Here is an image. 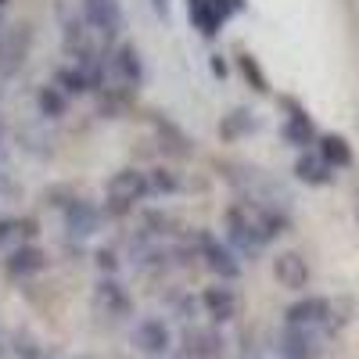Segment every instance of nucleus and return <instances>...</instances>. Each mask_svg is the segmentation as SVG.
Listing matches in <instances>:
<instances>
[{
  "instance_id": "f257e3e1",
  "label": "nucleus",
  "mask_w": 359,
  "mask_h": 359,
  "mask_svg": "<svg viewBox=\"0 0 359 359\" xmlns=\"http://www.w3.org/2000/svg\"><path fill=\"white\" fill-rule=\"evenodd\" d=\"M287 226H291V219L277 205L237 201V205L226 208V245L233 252H241V255H259Z\"/></svg>"
},
{
  "instance_id": "f03ea898",
  "label": "nucleus",
  "mask_w": 359,
  "mask_h": 359,
  "mask_svg": "<svg viewBox=\"0 0 359 359\" xmlns=\"http://www.w3.org/2000/svg\"><path fill=\"white\" fill-rule=\"evenodd\" d=\"M151 194V184H147V172L140 169H118L108 184H104V208L108 216H126L137 201H144Z\"/></svg>"
},
{
  "instance_id": "7ed1b4c3",
  "label": "nucleus",
  "mask_w": 359,
  "mask_h": 359,
  "mask_svg": "<svg viewBox=\"0 0 359 359\" xmlns=\"http://www.w3.org/2000/svg\"><path fill=\"white\" fill-rule=\"evenodd\" d=\"M29 50H33V29L29 25H4L0 29V83L22 72Z\"/></svg>"
},
{
  "instance_id": "20e7f679",
  "label": "nucleus",
  "mask_w": 359,
  "mask_h": 359,
  "mask_svg": "<svg viewBox=\"0 0 359 359\" xmlns=\"http://www.w3.org/2000/svg\"><path fill=\"white\" fill-rule=\"evenodd\" d=\"M79 8H83V22L104 40H115L126 29V15L118 0H79Z\"/></svg>"
},
{
  "instance_id": "39448f33",
  "label": "nucleus",
  "mask_w": 359,
  "mask_h": 359,
  "mask_svg": "<svg viewBox=\"0 0 359 359\" xmlns=\"http://www.w3.org/2000/svg\"><path fill=\"white\" fill-rule=\"evenodd\" d=\"M280 104L287 108V118H284V126H280L284 144L298 147V151H309V144H316V140H320V133H316V126H313L309 111H306L302 104H298V101H291V97H280Z\"/></svg>"
},
{
  "instance_id": "423d86ee",
  "label": "nucleus",
  "mask_w": 359,
  "mask_h": 359,
  "mask_svg": "<svg viewBox=\"0 0 359 359\" xmlns=\"http://www.w3.org/2000/svg\"><path fill=\"white\" fill-rule=\"evenodd\" d=\"M198 245H201V259H205V266L212 269V273H216L223 284H230V280L241 277V262H237V252H233L230 245L216 241L212 233H198Z\"/></svg>"
},
{
  "instance_id": "0eeeda50",
  "label": "nucleus",
  "mask_w": 359,
  "mask_h": 359,
  "mask_svg": "<svg viewBox=\"0 0 359 359\" xmlns=\"http://www.w3.org/2000/svg\"><path fill=\"white\" fill-rule=\"evenodd\" d=\"M280 355L284 359H323V338L313 327H287L280 331Z\"/></svg>"
},
{
  "instance_id": "6e6552de",
  "label": "nucleus",
  "mask_w": 359,
  "mask_h": 359,
  "mask_svg": "<svg viewBox=\"0 0 359 359\" xmlns=\"http://www.w3.org/2000/svg\"><path fill=\"white\" fill-rule=\"evenodd\" d=\"M101 223H104V212L94 201H86V198L69 201V208H65V230H69L72 241H86V237H94L101 230Z\"/></svg>"
},
{
  "instance_id": "1a4fd4ad",
  "label": "nucleus",
  "mask_w": 359,
  "mask_h": 359,
  "mask_svg": "<svg viewBox=\"0 0 359 359\" xmlns=\"http://www.w3.org/2000/svg\"><path fill=\"white\" fill-rule=\"evenodd\" d=\"M327 320H331V298H320V294H309V298H298V302L287 306L284 313V323L287 327H313V331H327Z\"/></svg>"
},
{
  "instance_id": "9d476101",
  "label": "nucleus",
  "mask_w": 359,
  "mask_h": 359,
  "mask_svg": "<svg viewBox=\"0 0 359 359\" xmlns=\"http://www.w3.org/2000/svg\"><path fill=\"white\" fill-rule=\"evenodd\" d=\"M108 69H111V76L123 83L126 90L130 86H140V79H144V57H140L137 43H118L108 54Z\"/></svg>"
},
{
  "instance_id": "9b49d317",
  "label": "nucleus",
  "mask_w": 359,
  "mask_h": 359,
  "mask_svg": "<svg viewBox=\"0 0 359 359\" xmlns=\"http://www.w3.org/2000/svg\"><path fill=\"white\" fill-rule=\"evenodd\" d=\"M201 306L216 323H230L237 313H241V294H237V287H230V284H212V287L201 291Z\"/></svg>"
},
{
  "instance_id": "f8f14e48",
  "label": "nucleus",
  "mask_w": 359,
  "mask_h": 359,
  "mask_svg": "<svg viewBox=\"0 0 359 359\" xmlns=\"http://www.w3.org/2000/svg\"><path fill=\"white\" fill-rule=\"evenodd\" d=\"M94 309H97L101 316L123 320V316H130L133 302H130V294L123 291V284L108 277V280H101V284L94 287Z\"/></svg>"
},
{
  "instance_id": "ddd939ff",
  "label": "nucleus",
  "mask_w": 359,
  "mask_h": 359,
  "mask_svg": "<svg viewBox=\"0 0 359 359\" xmlns=\"http://www.w3.org/2000/svg\"><path fill=\"white\" fill-rule=\"evenodd\" d=\"M43 266H47V252H43L40 245H22V248L8 252L4 273H8L11 280H25V277H36Z\"/></svg>"
},
{
  "instance_id": "4468645a",
  "label": "nucleus",
  "mask_w": 359,
  "mask_h": 359,
  "mask_svg": "<svg viewBox=\"0 0 359 359\" xmlns=\"http://www.w3.org/2000/svg\"><path fill=\"white\" fill-rule=\"evenodd\" d=\"M273 277H277V284L287 287V291H302V287L309 284V262L298 255V252H280V255L273 259Z\"/></svg>"
},
{
  "instance_id": "2eb2a0df",
  "label": "nucleus",
  "mask_w": 359,
  "mask_h": 359,
  "mask_svg": "<svg viewBox=\"0 0 359 359\" xmlns=\"http://www.w3.org/2000/svg\"><path fill=\"white\" fill-rule=\"evenodd\" d=\"M133 345L147 355H165L172 348V334L162 320H140L133 327Z\"/></svg>"
},
{
  "instance_id": "dca6fc26",
  "label": "nucleus",
  "mask_w": 359,
  "mask_h": 359,
  "mask_svg": "<svg viewBox=\"0 0 359 359\" xmlns=\"http://www.w3.org/2000/svg\"><path fill=\"white\" fill-rule=\"evenodd\" d=\"M184 352H187V359H216L223 352V334L216 327H187Z\"/></svg>"
},
{
  "instance_id": "f3484780",
  "label": "nucleus",
  "mask_w": 359,
  "mask_h": 359,
  "mask_svg": "<svg viewBox=\"0 0 359 359\" xmlns=\"http://www.w3.org/2000/svg\"><path fill=\"white\" fill-rule=\"evenodd\" d=\"M259 130H262V118H259L252 108H230V111L219 118V137H223L226 144L245 140V137H252V133H259Z\"/></svg>"
},
{
  "instance_id": "a211bd4d",
  "label": "nucleus",
  "mask_w": 359,
  "mask_h": 359,
  "mask_svg": "<svg viewBox=\"0 0 359 359\" xmlns=\"http://www.w3.org/2000/svg\"><path fill=\"white\" fill-rule=\"evenodd\" d=\"M294 180L309 187H327L334 180V169L320 158V151H302L294 158Z\"/></svg>"
},
{
  "instance_id": "6ab92c4d",
  "label": "nucleus",
  "mask_w": 359,
  "mask_h": 359,
  "mask_svg": "<svg viewBox=\"0 0 359 359\" xmlns=\"http://www.w3.org/2000/svg\"><path fill=\"white\" fill-rule=\"evenodd\" d=\"M29 237H36V219L33 216H0V248H22Z\"/></svg>"
},
{
  "instance_id": "aec40b11",
  "label": "nucleus",
  "mask_w": 359,
  "mask_h": 359,
  "mask_svg": "<svg viewBox=\"0 0 359 359\" xmlns=\"http://www.w3.org/2000/svg\"><path fill=\"white\" fill-rule=\"evenodd\" d=\"M316 151H320V158L331 165V169H348L352 165V144L341 137V133H320V140H316Z\"/></svg>"
},
{
  "instance_id": "412c9836",
  "label": "nucleus",
  "mask_w": 359,
  "mask_h": 359,
  "mask_svg": "<svg viewBox=\"0 0 359 359\" xmlns=\"http://www.w3.org/2000/svg\"><path fill=\"white\" fill-rule=\"evenodd\" d=\"M187 15H191V25L198 29L205 40H212L219 29H223V18L212 8V0H187Z\"/></svg>"
},
{
  "instance_id": "4be33fe9",
  "label": "nucleus",
  "mask_w": 359,
  "mask_h": 359,
  "mask_svg": "<svg viewBox=\"0 0 359 359\" xmlns=\"http://www.w3.org/2000/svg\"><path fill=\"white\" fill-rule=\"evenodd\" d=\"M54 86L65 90L69 97H79V94H90V90H94V79H90V72L79 69V65H65V69L54 72Z\"/></svg>"
},
{
  "instance_id": "5701e85b",
  "label": "nucleus",
  "mask_w": 359,
  "mask_h": 359,
  "mask_svg": "<svg viewBox=\"0 0 359 359\" xmlns=\"http://www.w3.org/2000/svg\"><path fill=\"white\" fill-rule=\"evenodd\" d=\"M155 126H158V137H162V147H169L172 155H180V158H187L191 155V137L180 130L176 123H169V118H162V115H155Z\"/></svg>"
},
{
  "instance_id": "b1692460",
  "label": "nucleus",
  "mask_w": 359,
  "mask_h": 359,
  "mask_svg": "<svg viewBox=\"0 0 359 359\" xmlns=\"http://www.w3.org/2000/svg\"><path fill=\"white\" fill-rule=\"evenodd\" d=\"M36 108H40L43 118H62L69 111V94L57 90L54 83H47V86H40V94H36Z\"/></svg>"
},
{
  "instance_id": "393cba45",
  "label": "nucleus",
  "mask_w": 359,
  "mask_h": 359,
  "mask_svg": "<svg viewBox=\"0 0 359 359\" xmlns=\"http://www.w3.org/2000/svg\"><path fill=\"white\" fill-rule=\"evenodd\" d=\"M237 69H241L245 83L255 90V94H269V79H266V72H262V65H259L255 54L241 50V54H237Z\"/></svg>"
},
{
  "instance_id": "a878e982",
  "label": "nucleus",
  "mask_w": 359,
  "mask_h": 359,
  "mask_svg": "<svg viewBox=\"0 0 359 359\" xmlns=\"http://www.w3.org/2000/svg\"><path fill=\"white\" fill-rule=\"evenodd\" d=\"M147 184H151V194H176L180 191V176L172 169L158 165V169L147 172Z\"/></svg>"
},
{
  "instance_id": "bb28decb",
  "label": "nucleus",
  "mask_w": 359,
  "mask_h": 359,
  "mask_svg": "<svg viewBox=\"0 0 359 359\" xmlns=\"http://www.w3.org/2000/svg\"><path fill=\"white\" fill-rule=\"evenodd\" d=\"M15 355H18V359H50L29 331H18V334H15Z\"/></svg>"
},
{
  "instance_id": "cd10ccee",
  "label": "nucleus",
  "mask_w": 359,
  "mask_h": 359,
  "mask_svg": "<svg viewBox=\"0 0 359 359\" xmlns=\"http://www.w3.org/2000/svg\"><path fill=\"white\" fill-rule=\"evenodd\" d=\"M212 8L219 11V18H223V22H230L233 15H241V11L248 8V0H212Z\"/></svg>"
},
{
  "instance_id": "c85d7f7f",
  "label": "nucleus",
  "mask_w": 359,
  "mask_h": 359,
  "mask_svg": "<svg viewBox=\"0 0 359 359\" xmlns=\"http://www.w3.org/2000/svg\"><path fill=\"white\" fill-rule=\"evenodd\" d=\"M208 69H212V76H216V79H226V72H230V69H226V62H223V54H212V57H208Z\"/></svg>"
},
{
  "instance_id": "c756f323",
  "label": "nucleus",
  "mask_w": 359,
  "mask_h": 359,
  "mask_svg": "<svg viewBox=\"0 0 359 359\" xmlns=\"http://www.w3.org/2000/svg\"><path fill=\"white\" fill-rule=\"evenodd\" d=\"M97 266H101V269H108V273H115V269H118V262H115V252L101 248V252H97Z\"/></svg>"
},
{
  "instance_id": "7c9ffc66",
  "label": "nucleus",
  "mask_w": 359,
  "mask_h": 359,
  "mask_svg": "<svg viewBox=\"0 0 359 359\" xmlns=\"http://www.w3.org/2000/svg\"><path fill=\"white\" fill-rule=\"evenodd\" d=\"M151 8H155V15H158V18H169V11H172V0H151Z\"/></svg>"
},
{
  "instance_id": "2f4dec72",
  "label": "nucleus",
  "mask_w": 359,
  "mask_h": 359,
  "mask_svg": "<svg viewBox=\"0 0 359 359\" xmlns=\"http://www.w3.org/2000/svg\"><path fill=\"white\" fill-rule=\"evenodd\" d=\"M355 223H359V187H355Z\"/></svg>"
},
{
  "instance_id": "473e14b6",
  "label": "nucleus",
  "mask_w": 359,
  "mask_h": 359,
  "mask_svg": "<svg viewBox=\"0 0 359 359\" xmlns=\"http://www.w3.org/2000/svg\"><path fill=\"white\" fill-rule=\"evenodd\" d=\"M4 4H8V0H0V8H4Z\"/></svg>"
},
{
  "instance_id": "72a5a7b5",
  "label": "nucleus",
  "mask_w": 359,
  "mask_h": 359,
  "mask_svg": "<svg viewBox=\"0 0 359 359\" xmlns=\"http://www.w3.org/2000/svg\"><path fill=\"white\" fill-rule=\"evenodd\" d=\"M83 359H86V355H83Z\"/></svg>"
}]
</instances>
